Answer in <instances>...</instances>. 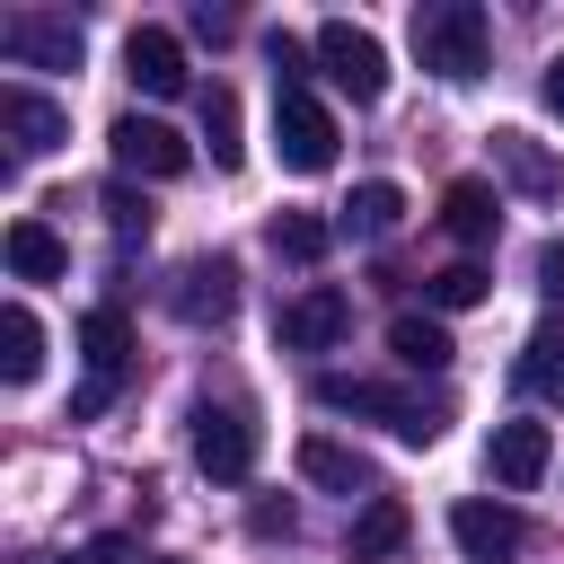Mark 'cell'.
<instances>
[{
    "mask_svg": "<svg viewBox=\"0 0 564 564\" xmlns=\"http://www.w3.org/2000/svg\"><path fill=\"white\" fill-rule=\"evenodd\" d=\"M317 405L361 414V423H388L405 449H432V441H441V423H449V405H441V397L397 388V379H344V370H326V379H317Z\"/></svg>",
    "mask_w": 564,
    "mask_h": 564,
    "instance_id": "1",
    "label": "cell"
},
{
    "mask_svg": "<svg viewBox=\"0 0 564 564\" xmlns=\"http://www.w3.org/2000/svg\"><path fill=\"white\" fill-rule=\"evenodd\" d=\"M485 9L476 0H423L414 9V62L432 70V79H476L485 70Z\"/></svg>",
    "mask_w": 564,
    "mask_h": 564,
    "instance_id": "2",
    "label": "cell"
},
{
    "mask_svg": "<svg viewBox=\"0 0 564 564\" xmlns=\"http://www.w3.org/2000/svg\"><path fill=\"white\" fill-rule=\"evenodd\" d=\"M335 115L308 97V88H273V159L291 167V176H326L335 167Z\"/></svg>",
    "mask_w": 564,
    "mask_h": 564,
    "instance_id": "3",
    "label": "cell"
},
{
    "mask_svg": "<svg viewBox=\"0 0 564 564\" xmlns=\"http://www.w3.org/2000/svg\"><path fill=\"white\" fill-rule=\"evenodd\" d=\"M317 70H326L352 106H379V97H388V53H379V35L352 26V18H326V26H317Z\"/></svg>",
    "mask_w": 564,
    "mask_h": 564,
    "instance_id": "4",
    "label": "cell"
},
{
    "mask_svg": "<svg viewBox=\"0 0 564 564\" xmlns=\"http://www.w3.org/2000/svg\"><path fill=\"white\" fill-rule=\"evenodd\" d=\"M352 335V291H335V282H308L300 300H282V317H273V344L282 352H335Z\"/></svg>",
    "mask_w": 564,
    "mask_h": 564,
    "instance_id": "5",
    "label": "cell"
},
{
    "mask_svg": "<svg viewBox=\"0 0 564 564\" xmlns=\"http://www.w3.org/2000/svg\"><path fill=\"white\" fill-rule=\"evenodd\" d=\"M0 132H9V159H53L70 141V106H53L26 79H0Z\"/></svg>",
    "mask_w": 564,
    "mask_h": 564,
    "instance_id": "6",
    "label": "cell"
},
{
    "mask_svg": "<svg viewBox=\"0 0 564 564\" xmlns=\"http://www.w3.org/2000/svg\"><path fill=\"white\" fill-rule=\"evenodd\" d=\"M106 141H115V167L123 176H185L194 167V141L176 123H159V115H115Z\"/></svg>",
    "mask_w": 564,
    "mask_h": 564,
    "instance_id": "7",
    "label": "cell"
},
{
    "mask_svg": "<svg viewBox=\"0 0 564 564\" xmlns=\"http://www.w3.org/2000/svg\"><path fill=\"white\" fill-rule=\"evenodd\" d=\"M194 467L220 485H247L256 467V414L247 405H194Z\"/></svg>",
    "mask_w": 564,
    "mask_h": 564,
    "instance_id": "8",
    "label": "cell"
},
{
    "mask_svg": "<svg viewBox=\"0 0 564 564\" xmlns=\"http://www.w3.org/2000/svg\"><path fill=\"white\" fill-rule=\"evenodd\" d=\"M0 53H9V62H26V70H79V18L9 9V18H0Z\"/></svg>",
    "mask_w": 564,
    "mask_h": 564,
    "instance_id": "9",
    "label": "cell"
},
{
    "mask_svg": "<svg viewBox=\"0 0 564 564\" xmlns=\"http://www.w3.org/2000/svg\"><path fill=\"white\" fill-rule=\"evenodd\" d=\"M449 538H458V555H467V564H511V555L529 546V520H520L511 502L467 494V502H449Z\"/></svg>",
    "mask_w": 564,
    "mask_h": 564,
    "instance_id": "10",
    "label": "cell"
},
{
    "mask_svg": "<svg viewBox=\"0 0 564 564\" xmlns=\"http://www.w3.org/2000/svg\"><path fill=\"white\" fill-rule=\"evenodd\" d=\"M167 308L185 326H229L238 317V256H194L176 282H167Z\"/></svg>",
    "mask_w": 564,
    "mask_h": 564,
    "instance_id": "11",
    "label": "cell"
},
{
    "mask_svg": "<svg viewBox=\"0 0 564 564\" xmlns=\"http://www.w3.org/2000/svg\"><path fill=\"white\" fill-rule=\"evenodd\" d=\"M494 167H502V185L529 194V203H555V194H564V159H555L538 132H520V123L494 132Z\"/></svg>",
    "mask_w": 564,
    "mask_h": 564,
    "instance_id": "12",
    "label": "cell"
},
{
    "mask_svg": "<svg viewBox=\"0 0 564 564\" xmlns=\"http://www.w3.org/2000/svg\"><path fill=\"white\" fill-rule=\"evenodd\" d=\"M485 467H494V485L529 494V485L555 467V432H546V423H494V449H485Z\"/></svg>",
    "mask_w": 564,
    "mask_h": 564,
    "instance_id": "13",
    "label": "cell"
},
{
    "mask_svg": "<svg viewBox=\"0 0 564 564\" xmlns=\"http://www.w3.org/2000/svg\"><path fill=\"white\" fill-rule=\"evenodd\" d=\"M123 70H132V88H150V97H185V44H176L167 26H132V35H123Z\"/></svg>",
    "mask_w": 564,
    "mask_h": 564,
    "instance_id": "14",
    "label": "cell"
},
{
    "mask_svg": "<svg viewBox=\"0 0 564 564\" xmlns=\"http://www.w3.org/2000/svg\"><path fill=\"white\" fill-rule=\"evenodd\" d=\"M441 229H449L458 247H485V238L502 229V194H494L485 176H458V185H441Z\"/></svg>",
    "mask_w": 564,
    "mask_h": 564,
    "instance_id": "15",
    "label": "cell"
},
{
    "mask_svg": "<svg viewBox=\"0 0 564 564\" xmlns=\"http://www.w3.org/2000/svg\"><path fill=\"white\" fill-rule=\"evenodd\" d=\"M0 247H9V273H18V282H62V273H70L62 229H53V220H35V212H26V220H9V238H0Z\"/></svg>",
    "mask_w": 564,
    "mask_h": 564,
    "instance_id": "16",
    "label": "cell"
},
{
    "mask_svg": "<svg viewBox=\"0 0 564 564\" xmlns=\"http://www.w3.org/2000/svg\"><path fill=\"white\" fill-rule=\"evenodd\" d=\"M300 476H308V485H326V494H379V467H370L361 449L326 441V432H308V441H300Z\"/></svg>",
    "mask_w": 564,
    "mask_h": 564,
    "instance_id": "17",
    "label": "cell"
},
{
    "mask_svg": "<svg viewBox=\"0 0 564 564\" xmlns=\"http://www.w3.org/2000/svg\"><path fill=\"white\" fill-rule=\"evenodd\" d=\"M511 379L538 397V405H564V317H546L529 344H520V361H511Z\"/></svg>",
    "mask_w": 564,
    "mask_h": 564,
    "instance_id": "18",
    "label": "cell"
},
{
    "mask_svg": "<svg viewBox=\"0 0 564 564\" xmlns=\"http://www.w3.org/2000/svg\"><path fill=\"white\" fill-rule=\"evenodd\" d=\"M79 352H88V379H123L132 370V317L123 308H88L79 317Z\"/></svg>",
    "mask_w": 564,
    "mask_h": 564,
    "instance_id": "19",
    "label": "cell"
},
{
    "mask_svg": "<svg viewBox=\"0 0 564 564\" xmlns=\"http://www.w3.org/2000/svg\"><path fill=\"white\" fill-rule=\"evenodd\" d=\"M405 538H414V511H405L397 494H370L361 520H352V564H379V555H397Z\"/></svg>",
    "mask_w": 564,
    "mask_h": 564,
    "instance_id": "20",
    "label": "cell"
},
{
    "mask_svg": "<svg viewBox=\"0 0 564 564\" xmlns=\"http://www.w3.org/2000/svg\"><path fill=\"white\" fill-rule=\"evenodd\" d=\"M35 370H44V326H35V308H26V300H9V308H0V379H9V388H26Z\"/></svg>",
    "mask_w": 564,
    "mask_h": 564,
    "instance_id": "21",
    "label": "cell"
},
{
    "mask_svg": "<svg viewBox=\"0 0 564 564\" xmlns=\"http://www.w3.org/2000/svg\"><path fill=\"white\" fill-rule=\"evenodd\" d=\"M388 352H397L405 370H449V352H458V344H449V326H441V317L405 308V317L388 326Z\"/></svg>",
    "mask_w": 564,
    "mask_h": 564,
    "instance_id": "22",
    "label": "cell"
},
{
    "mask_svg": "<svg viewBox=\"0 0 564 564\" xmlns=\"http://www.w3.org/2000/svg\"><path fill=\"white\" fill-rule=\"evenodd\" d=\"M397 220H405V194H397L388 176H361L352 203H344V229H352V238H388Z\"/></svg>",
    "mask_w": 564,
    "mask_h": 564,
    "instance_id": "23",
    "label": "cell"
},
{
    "mask_svg": "<svg viewBox=\"0 0 564 564\" xmlns=\"http://www.w3.org/2000/svg\"><path fill=\"white\" fill-rule=\"evenodd\" d=\"M326 247H335V220H317V212H273V256L326 264Z\"/></svg>",
    "mask_w": 564,
    "mask_h": 564,
    "instance_id": "24",
    "label": "cell"
},
{
    "mask_svg": "<svg viewBox=\"0 0 564 564\" xmlns=\"http://www.w3.org/2000/svg\"><path fill=\"white\" fill-rule=\"evenodd\" d=\"M203 141H212V167H238L247 141H238V97L229 88H203Z\"/></svg>",
    "mask_w": 564,
    "mask_h": 564,
    "instance_id": "25",
    "label": "cell"
},
{
    "mask_svg": "<svg viewBox=\"0 0 564 564\" xmlns=\"http://www.w3.org/2000/svg\"><path fill=\"white\" fill-rule=\"evenodd\" d=\"M423 291H432V308H476V300H485V291H494V273H485V264H467V256H458V264H441V273H432V282H423Z\"/></svg>",
    "mask_w": 564,
    "mask_h": 564,
    "instance_id": "26",
    "label": "cell"
},
{
    "mask_svg": "<svg viewBox=\"0 0 564 564\" xmlns=\"http://www.w3.org/2000/svg\"><path fill=\"white\" fill-rule=\"evenodd\" d=\"M264 62H273V88H308V44H300L291 26L264 35Z\"/></svg>",
    "mask_w": 564,
    "mask_h": 564,
    "instance_id": "27",
    "label": "cell"
},
{
    "mask_svg": "<svg viewBox=\"0 0 564 564\" xmlns=\"http://www.w3.org/2000/svg\"><path fill=\"white\" fill-rule=\"evenodd\" d=\"M106 220H115V238H123V247H132V238H150V203H141L132 185H115V194H106Z\"/></svg>",
    "mask_w": 564,
    "mask_h": 564,
    "instance_id": "28",
    "label": "cell"
},
{
    "mask_svg": "<svg viewBox=\"0 0 564 564\" xmlns=\"http://www.w3.org/2000/svg\"><path fill=\"white\" fill-rule=\"evenodd\" d=\"M115 388H123V379H88V388L70 397V423H88V414H106V405H115Z\"/></svg>",
    "mask_w": 564,
    "mask_h": 564,
    "instance_id": "29",
    "label": "cell"
},
{
    "mask_svg": "<svg viewBox=\"0 0 564 564\" xmlns=\"http://www.w3.org/2000/svg\"><path fill=\"white\" fill-rule=\"evenodd\" d=\"M247 529H256V538H291L300 520H291V502H256V511H247Z\"/></svg>",
    "mask_w": 564,
    "mask_h": 564,
    "instance_id": "30",
    "label": "cell"
},
{
    "mask_svg": "<svg viewBox=\"0 0 564 564\" xmlns=\"http://www.w3.org/2000/svg\"><path fill=\"white\" fill-rule=\"evenodd\" d=\"M538 291H546V300H555V308H564V247H555V238H546V247H538Z\"/></svg>",
    "mask_w": 564,
    "mask_h": 564,
    "instance_id": "31",
    "label": "cell"
},
{
    "mask_svg": "<svg viewBox=\"0 0 564 564\" xmlns=\"http://www.w3.org/2000/svg\"><path fill=\"white\" fill-rule=\"evenodd\" d=\"M194 35H212V44H229V35H238V18H229V9H194Z\"/></svg>",
    "mask_w": 564,
    "mask_h": 564,
    "instance_id": "32",
    "label": "cell"
},
{
    "mask_svg": "<svg viewBox=\"0 0 564 564\" xmlns=\"http://www.w3.org/2000/svg\"><path fill=\"white\" fill-rule=\"evenodd\" d=\"M88 564H132V538H97V546H88Z\"/></svg>",
    "mask_w": 564,
    "mask_h": 564,
    "instance_id": "33",
    "label": "cell"
},
{
    "mask_svg": "<svg viewBox=\"0 0 564 564\" xmlns=\"http://www.w3.org/2000/svg\"><path fill=\"white\" fill-rule=\"evenodd\" d=\"M538 97H546V106H555V115H564V53H555V62H546V79H538Z\"/></svg>",
    "mask_w": 564,
    "mask_h": 564,
    "instance_id": "34",
    "label": "cell"
}]
</instances>
